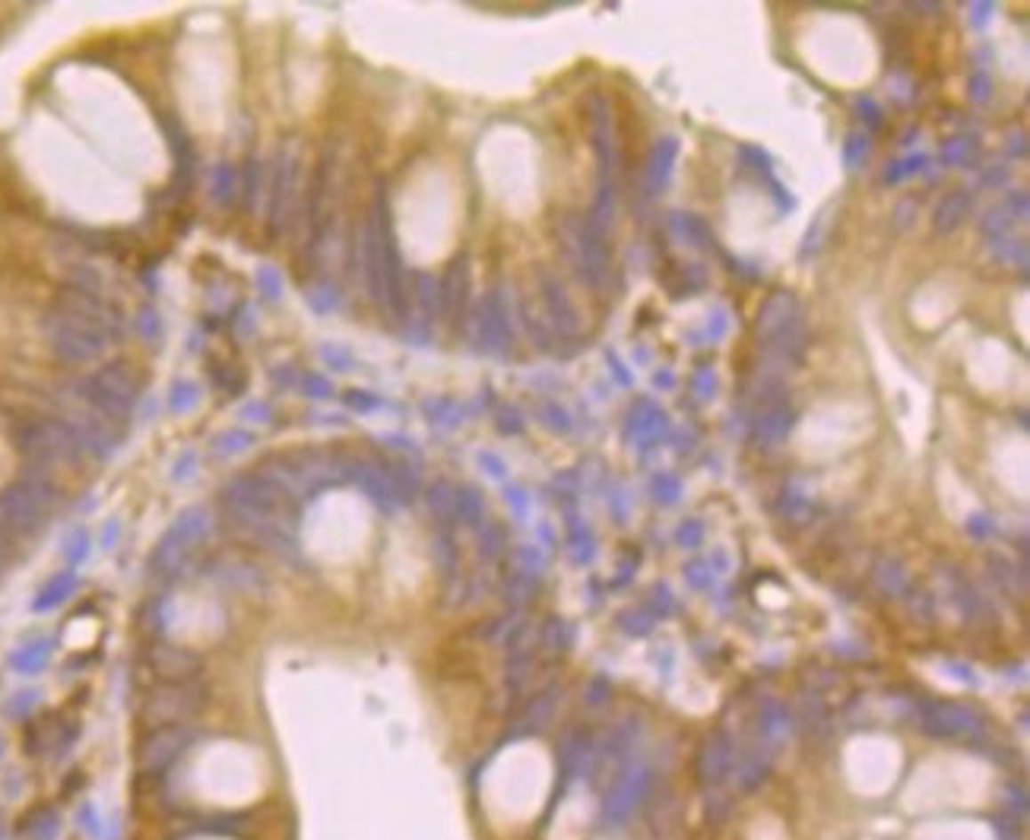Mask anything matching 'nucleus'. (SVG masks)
<instances>
[{"label":"nucleus","mask_w":1030,"mask_h":840,"mask_svg":"<svg viewBox=\"0 0 1030 840\" xmlns=\"http://www.w3.org/2000/svg\"><path fill=\"white\" fill-rule=\"evenodd\" d=\"M358 251H362V270H365V286H368L371 298L387 308V286H384V251H381V235L374 213H368L362 232H358Z\"/></svg>","instance_id":"nucleus-9"},{"label":"nucleus","mask_w":1030,"mask_h":840,"mask_svg":"<svg viewBox=\"0 0 1030 840\" xmlns=\"http://www.w3.org/2000/svg\"><path fill=\"white\" fill-rule=\"evenodd\" d=\"M543 419L549 422L551 428H559V432H567V428H571V419H567V413L561 409V406H545Z\"/></svg>","instance_id":"nucleus-33"},{"label":"nucleus","mask_w":1030,"mask_h":840,"mask_svg":"<svg viewBox=\"0 0 1030 840\" xmlns=\"http://www.w3.org/2000/svg\"><path fill=\"white\" fill-rule=\"evenodd\" d=\"M270 375H273L276 387H295L298 381H302V375L295 371V365H276Z\"/></svg>","instance_id":"nucleus-32"},{"label":"nucleus","mask_w":1030,"mask_h":840,"mask_svg":"<svg viewBox=\"0 0 1030 840\" xmlns=\"http://www.w3.org/2000/svg\"><path fill=\"white\" fill-rule=\"evenodd\" d=\"M197 400H200V387L194 381H178L172 387V393H168V409L172 413H188V409L197 406Z\"/></svg>","instance_id":"nucleus-21"},{"label":"nucleus","mask_w":1030,"mask_h":840,"mask_svg":"<svg viewBox=\"0 0 1030 840\" xmlns=\"http://www.w3.org/2000/svg\"><path fill=\"white\" fill-rule=\"evenodd\" d=\"M865 149H869V140H865L863 133L857 131V133H853V137L847 140V162H849V166H853V162H857Z\"/></svg>","instance_id":"nucleus-36"},{"label":"nucleus","mask_w":1030,"mask_h":840,"mask_svg":"<svg viewBox=\"0 0 1030 840\" xmlns=\"http://www.w3.org/2000/svg\"><path fill=\"white\" fill-rule=\"evenodd\" d=\"M559 245L565 251L574 273L581 276L583 286L593 292H606L612 283L609 247L602 232L581 213H565L559 222Z\"/></svg>","instance_id":"nucleus-1"},{"label":"nucleus","mask_w":1030,"mask_h":840,"mask_svg":"<svg viewBox=\"0 0 1030 840\" xmlns=\"http://www.w3.org/2000/svg\"><path fill=\"white\" fill-rule=\"evenodd\" d=\"M989 93H993V86H989V80L986 77H983V73H979V77H973V83H970V95L977 101H986L989 99Z\"/></svg>","instance_id":"nucleus-37"},{"label":"nucleus","mask_w":1030,"mask_h":840,"mask_svg":"<svg viewBox=\"0 0 1030 840\" xmlns=\"http://www.w3.org/2000/svg\"><path fill=\"white\" fill-rule=\"evenodd\" d=\"M1011 225H1015V219H1011V213L1005 210V203H995V206H989V213L983 216V235L993 241H1002L1009 238Z\"/></svg>","instance_id":"nucleus-18"},{"label":"nucleus","mask_w":1030,"mask_h":840,"mask_svg":"<svg viewBox=\"0 0 1030 840\" xmlns=\"http://www.w3.org/2000/svg\"><path fill=\"white\" fill-rule=\"evenodd\" d=\"M587 124H590V140H593V149H596L599 184L602 188H616L618 184V146H616V131H612L609 105H606V95L602 93L587 95Z\"/></svg>","instance_id":"nucleus-5"},{"label":"nucleus","mask_w":1030,"mask_h":840,"mask_svg":"<svg viewBox=\"0 0 1030 840\" xmlns=\"http://www.w3.org/2000/svg\"><path fill=\"white\" fill-rule=\"evenodd\" d=\"M916 222V200H900L897 203V210H894V225H897V229H910V225Z\"/></svg>","instance_id":"nucleus-29"},{"label":"nucleus","mask_w":1030,"mask_h":840,"mask_svg":"<svg viewBox=\"0 0 1030 840\" xmlns=\"http://www.w3.org/2000/svg\"><path fill=\"white\" fill-rule=\"evenodd\" d=\"M511 340L514 334H511L508 304L501 298V289L486 292L476 308V346L486 352H508Z\"/></svg>","instance_id":"nucleus-6"},{"label":"nucleus","mask_w":1030,"mask_h":840,"mask_svg":"<svg viewBox=\"0 0 1030 840\" xmlns=\"http://www.w3.org/2000/svg\"><path fill=\"white\" fill-rule=\"evenodd\" d=\"M539 292H543L545 318H549L551 330H555L559 336H565V340L577 336L581 320H577V311H574V302L567 298L565 286H561L549 270H539Z\"/></svg>","instance_id":"nucleus-8"},{"label":"nucleus","mask_w":1030,"mask_h":840,"mask_svg":"<svg viewBox=\"0 0 1030 840\" xmlns=\"http://www.w3.org/2000/svg\"><path fill=\"white\" fill-rule=\"evenodd\" d=\"M346 403L356 406L358 413H371V409H378V406H381V400L371 397V393H362V391H349L346 393Z\"/></svg>","instance_id":"nucleus-31"},{"label":"nucleus","mask_w":1030,"mask_h":840,"mask_svg":"<svg viewBox=\"0 0 1030 840\" xmlns=\"http://www.w3.org/2000/svg\"><path fill=\"white\" fill-rule=\"evenodd\" d=\"M238 194V172L229 159H219L210 172V197L219 206H229Z\"/></svg>","instance_id":"nucleus-15"},{"label":"nucleus","mask_w":1030,"mask_h":840,"mask_svg":"<svg viewBox=\"0 0 1030 840\" xmlns=\"http://www.w3.org/2000/svg\"><path fill=\"white\" fill-rule=\"evenodd\" d=\"M308 302H311L314 311H334V308H336V289H330L326 283H320L318 289L308 295Z\"/></svg>","instance_id":"nucleus-27"},{"label":"nucleus","mask_w":1030,"mask_h":840,"mask_svg":"<svg viewBox=\"0 0 1030 840\" xmlns=\"http://www.w3.org/2000/svg\"><path fill=\"white\" fill-rule=\"evenodd\" d=\"M922 166V156H910V159H900V162H894L891 168H885V182L888 184H897L900 178H904V174H910V172H916V168Z\"/></svg>","instance_id":"nucleus-28"},{"label":"nucleus","mask_w":1030,"mask_h":840,"mask_svg":"<svg viewBox=\"0 0 1030 840\" xmlns=\"http://www.w3.org/2000/svg\"><path fill=\"white\" fill-rule=\"evenodd\" d=\"M257 289H261V295L270 298V302H279V295H283V276H279V270L263 263V267L257 270Z\"/></svg>","instance_id":"nucleus-22"},{"label":"nucleus","mask_w":1030,"mask_h":840,"mask_svg":"<svg viewBox=\"0 0 1030 840\" xmlns=\"http://www.w3.org/2000/svg\"><path fill=\"white\" fill-rule=\"evenodd\" d=\"M415 295H419V311L422 318H425V324H431V320L441 314V298H438V283L435 276L429 273H419V279H415Z\"/></svg>","instance_id":"nucleus-17"},{"label":"nucleus","mask_w":1030,"mask_h":840,"mask_svg":"<svg viewBox=\"0 0 1030 840\" xmlns=\"http://www.w3.org/2000/svg\"><path fill=\"white\" fill-rule=\"evenodd\" d=\"M336 140L320 149L318 166L311 172V182H308V194H305V225H308V241L305 251L311 257L318 251L320 238H324L326 225H330V194H334V174H336Z\"/></svg>","instance_id":"nucleus-2"},{"label":"nucleus","mask_w":1030,"mask_h":840,"mask_svg":"<svg viewBox=\"0 0 1030 840\" xmlns=\"http://www.w3.org/2000/svg\"><path fill=\"white\" fill-rule=\"evenodd\" d=\"M298 387H302V391H305L308 397H314V400H326L330 393H334L330 381H326V377H318V375H302Z\"/></svg>","instance_id":"nucleus-24"},{"label":"nucleus","mask_w":1030,"mask_h":840,"mask_svg":"<svg viewBox=\"0 0 1030 840\" xmlns=\"http://www.w3.org/2000/svg\"><path fill=\"white\" fill-rule=\"evenodd\" d=\"M495 422H498V428L504 432V435H520V432H523V416L517 413L514 406H504V409H498Z\"/></svg>","instance_id":"nucleus-26"},{"label":"nucleus","mask_w":1030,"mask_h":840,"mask_svg":"<svg viewBox=\"0 0 1030 840\" xmlns=\"http://www.w3.org/2000/svg\"><path fill=\"white\" fill-rule=\"evenodd\" d=\"M672 166H675V140L666 137V140H660V143H656L650 162H647V188H650V190H663V188H666Z\"/></svg>","instance_id":"nucleus-14"},{"label":"nucleus","mask_w":1030,"mask_h":840,"mask_svg":"<svg viewBox=\"0 0 1030 840\" xmlns=\"http://www.w3.org/2000/svg\"><path fill=\"white\" fill-rule=\"evenodd\" d=\"M320 355H324L326 362L334 365L336 371H349V368H352V359H349V352H342L340 346H320Z\"/></svg>","instance_id":"nucleus-30"},{"label":"nucleus","mask_w":1030,"mask_h":840,"mask_svg":"<svg viewBox=\"0 0 1030 840\" xmlns=\"http://www.w3.org/2000/svg\"><path fill=\"white\" fill-rule=\"evenodd\" d=\"M799 320H802V311H799V302L793 292L786 289H777L770 292L768 298H764L761 311H758V320H755V336L764 343L777 340L780 334H786L790 327H796Z\"/></svg>","instance_id":"nucleus-7"},{"label":"nucleus","mask_w":1030,"mask_h":840,"mask_svg":"<svg viewBox=\"0 0 1030 840\" xmlns=\"http://www.w3.org/2000/svg\"><path fill=\"white\" fill-rule=\"evenodd\" d=\"M210 377H213V384H216L222 393H229V397L241 393V391H245V384H247V377L241 375L238 368H232V365H222V362L210 365Z\"/></svg>","instance_id":"nucleus-20"},{"label":"nucleus","mask_w":1030,"mask_h":840,"mask_svg":"<svg viewBox=\"0 0 1030 840\" xmlns=\"http://www.w3.org/2000/svg\"><path fill=\"white\" fill-rule=\"evenodd\" d=\"M140 330H143L149 340H156V336H159L162 324H159V314H156L153 308H143V311H140Z\"/></svg>","instance_id":"nucleus-34"},{"label":"nucleus","mask_w":1030,"mask_h":840,"mask_svg":"<svg viewBox=\"0 0 1030 840\" xmlns=\"http://www.w3.org/2000/svg\"><path fill=\"white\" fill-rule=\"evenodd\" d=\"M1005 210L1011 213V219H1027V190H1018V194L1009 197V203H1005Z\"/></svg>","instance_id":"nucleus-35"},{"label":"nucleus","mask_w":1030,"mask_h":840,"mask_svg":"<svg viewBox=\"0 0 1030 840\" xmlns=\"http://www.w3.org/2000/svg\"><path fill=\"white\" fill-rule=\"evenodd\" d=\"M967 213H970V194H967V190H961V188L948 190V194H942V197H938V203H936V213H932V229H936L938 235H951L967 219Z\"/></svg>","instance_id":"nucleus-13"},{"label":"nucleus","mask_w":1030,"mask_h":840,"mask_svg":"<svg viewBox=\"0 0 1030 840\" xmlns=\"http://www.w3.org/2000/svg\"><path fill=\"white\" fill-rule=\"evenodd\" d=\"M241 419L254 422V425H267V422L273 419V409H270L263 400H251V403L241 406Z\"/></svg>","instance_id":"nucleus-25"},{"label":"nucleus","mask_w":1030,"mask_h":840,"mask_svg":"<svg viewBox=\"0 0 1030 840\" xmlns=\"http://www.w3.org/2000/svg\"><path fill=\"white\" fill-rule=\"evenodd\" d=\"M162 124H165V137L172 140V149H174V194L184 197L194 188V174H197L194 140H190V133L184 131L181 121L174 115L162 117Z\"/></svg>","instance_id":"nucleus-11"},{"label":"nucleus","mask_w":1030,"mask_h":840,"mask_svg":"<svg viewBox=\"0 0 1030 840\" xmlns=\"http://www.w3.org/2000/svg\"><path fill=\"white\" fill-rule=\"evenodd\" d=\"M251 444H254V435H251L247 428H232V432H222V435L213 441V450H216L219 456H235V454H245Z\"/></svg>","instance_id":"nucleus-19"},{"label":"nucleus","mask_w":1030,"mask_h":840,"mask_svg":"<svg viewBox=\"0 0 1030 840\" xmlns=\"http://www.w3.org/2000/svg\"><path fill=\"white\" fill-rule=\"evenodd\" d=\"M374 222H378L381 235V251H384V286H387V308L397 318H406L409 298H406V273H403V261H399V247L393 238V222H390V206H387V190L378 188L374 203H371Z\"/></svg>","instance_id":"nucleus-3"},{"label":"nucleus","mask_w":1030,"mask_h":840,"mask_svg":"<svg viewBox=\"0 0 1030 840\" xmlns=\"http://www.w3.org/2000/svg\"><path fill=\"white\" fill-rule=\"evenodd\" d=\"M245 184H238V190H245V206L247 210H257V200H261L263 190V162L261 156H247L245 162Z\"/></svg>","instance_id":"nucleus-16"},{"label":"nucleus","mask_w":1030,"mask_h":840,"mask_svg":"<svg viewBox=\"0 0 1030 840\" xmlns=\"http://www.w3.org/2000/svg\"><path fill=\"white\" fill-rule=\"evenodd\" d=\"M796 422V409L786 403H770L758 413L755 425H752V435H755L758 444H777L780 438H786V432Z\"/></svg>","instance_id":"nucleus-12"},{"label":"nucleus","mask_w":1030,"mask_h":840,"mask_svg":"<svg viewBox=\"0 0 1030 840\" xmlns=\"http://www.w3.org/2000/svg\"><path fill=\"white\" fill-rule=\"evenodd\" d=\"M295 178H298V159L292 143H283L276 149L273 172H270V200H267V229L270 238H279L283 229L289 225L292 213V197H295Z\"/></svg>","instance_id":"nucleus-4"},{"label":"nucleus","mask_w":1030,"mask_h":840,"mask_svg":"<svg viewBox=\"0 0 1030 840\" xmlns=\"http://www.w3.org/2000/svg\"><path fill=\"white\" fill-rule=\"evenodd\" d=\"M438 298H441V314L457 324L466 311V298H470V257L457 254L444 270L441 283H438Z\"/></svg>","instance_id":"nucleus-10"},{"label":"nucleus","mask_w":1030,"mask_h":840,"mask_svg":"<svg viewBox=\"0 0 1030 840\" xmlns=\"http://www.w3.org/2000/svg\"><path fill=\"white\" fill-rule=\"evenodd\" d=\"M942 152H945V162H967L973 152H977V143H973L970 137H951Z\"/></svg>","instance_id":"nucleus-23"}]
</instances>
